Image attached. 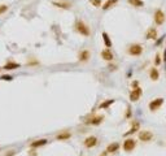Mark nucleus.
<instances>
[{
    "label": "nucleus",
    "instance_id": "f257e3e1",
    "mask_svg": "<svg viewBox=\"0 0 166 156\" xmlns=\"http://www.w3.org/2000/svg\"><path fill=\"white\" fill-rule=\"evenodd\" d=\"M75 30L79 34H82V35H84V37H88L90 34H91L90 28L83 21H81V20H77V22H75Z\"/></svg>",
    "mask_w": 166,
    "mask_h": 156
},
{
    "label": "nucleus",
    "instance_id": "f03ea898",
    "mask_svg": "<svg viewBox=\"0 0 166 156\" xmlns=\"http://www.w3.org/2000/svg\"><path fill=\"white\" fill-rule=\"evenodd\" d=\"M128 52V55L131 56H140L143 54V47L140 44H131L127 49Z\"/></svg>",
    "mask_w": 166,
    "mask_h": 156
},
{
    "label": "nucleus",
    "instance_id": "7ed1b4c3",
    "mask_svg": "<svg viewBox=\"0 0 166 156\" xmlns=\"http://www.w3.org/2000/svg\"><path fill=\"white\" fill-rule=\"evenodd\" d=\"M135 146H136V142H135V139H133V138H128V139H126L125 142H123V150L126 151V152H131L134 148H135Z\"/></svg>",
    "mask_w": 166,
    "mask_h": 156
},
{
    "label": "nucleus",
    "instance_id": "20e7f679",
    "mask_svg": "<svg viewBox=\"0 0 166 156\" xmlns=\"http://www.w3.org/2000/svg\"><path fill=\"white\" fill-rule=\"evenodd\" d=\"M152 138H153V134L149 130H142V132H139V139L142 142H149Z\"/></svg>",
    "mask_w": 166,
    "mask_h": 156
},
{
    "label": "nucleus",
    "instance_id": "39448f33",
    "mask_svg": "<svg viewBox=\"0 0 166 156\" xmlns=\"http://www.w3.org/2000/svg\"><path fill=\"white\" fill-rule=\"evenodd\" d=\"M103 120H104V116H92L90 117L88 120H86V124L87 125H93V126H98L103 122Z\"/></svg>",
    "mask_w": 166,
    "mask_h": 156
},
{
    "label": "nucleus",
    "instance_id": "423d86ee",
    "mask_svg": "<svg viewBox=\"0 0 166 156\" xmlns=\"http://www.w3.org/2000/svg\"><path fill=\"white\" fill-rule=\"evenodd\" d=\"M142 94H143V91H142L140 87H136L134 90H131V92H130V100L131 101H138L139 99H140Z\"/></svg>",
    "mask_w": 166,
    "mask_h": 156
},
{
    "label": "nucleus",
    "instance_id": "0eeeda50",
    "mask_svg": "<svg viewBox=\"0 0 166 156\" xmlns=\"http://www.w3.org/2000/svg\"><path fill=\"white\" fill-rule=\"evenodd\" d=\"M96 143H98V138L91 135V137H87L84 139V147L86 148H92V147L96 146Z\"/></svg>",
    "mask_w": 166,
    "mask_h": 156
},
{
    "label": "nucleus",
    "instance_id": "6e6552de",
    "mask_svg": "<svg viewBox=\"0 0 166 156\" xmlns=\"http://www.w3.org/2000/svg\"><path fill=\"white\" fill-rule=\"evenodd\" d=\"M162 104H163V99H162V98H157V99H154V100H152V101L149 103V109L154 112V111L158 109V108L162 106Z\"/></svg>",
    "mask_w": 166,
    "mask_h": 156
},
{
    "label": "nucleus",
    "instance_id": "1a4fd4ad",
    "mask_svg": "<svg viewBox=\"0 0 166 156\" xmlns=\"http://www.w3.org/2000/svg\"><path fill=\"white\" fill-rule=\"evenodd\" d=\"M154 22L156 25H162L165 22V13L162 11H156L154 12Z\"/></svg>",
    "mask_w": 166,
    "mask_h": 156
},
{
    "label": "nucleus",
    "instance_id": "9d476101",
    "mask_svg": "<svg viewBox=\"0 0 166 156\" xmlns=\"http://www.w3.org/2000/svg\"><path fill=\"white\" fill-rule=\"evenodd\" d=\"M90 56H91L90 51H88V49H83V51H81V52H79V55H78V59H79V61L86 63V61H88Z\"/></svg>",
    "mask_w": 166,
    "mask_h": 156
},
{
    "label": "nucleus",
    "instance_id": "9b49d317",
    "mask_svg": "<svg viewBox=\"0 0 166 156\" xmlns=\"http://www.w3.org/2000/svg\"><path fill=\"white\" fill-rule=\"evenodd\" d=\"M101 57L105 60V61H112L114 56H113V52H112L110 49H104V51L101 52Z\"/></svg>",
    "mask_w": 166,
    "mask_h": 156
},
{
    "label": "nucleus",
    "instance_id": "f8f14e48",
    "mask_svg": "<svg viewBox=\"0 0 166 156\" xmlns=\"http://www.w3.org/2000/svg\"><path fill=\"white\" fill-rule=\"evenodd\" d=\"M53 5H56V7H58V8H63V9H69V8L72 7V3L70 2H53L52 3Z\"/></svg>",
    "mask_w": 166,
    "mask_h": 156
},
{
    "label": "nucleus",
    "instance_id": "ddd939ff",
    "mask_svg": "<svg viewBox=\"0 0 166 156\" xmlns=\"http://www.w3.org/2000/svg\"><path fill=\"white\" fill-rule=\"evenodd\" d=\"M47 144V139L46 138H43V139H38V141H34L30 146L33 147V148H39V147H42V146H46Z\"/></svg>",
    "mask_w": 166,
    "mask_h": 156
},
{
    "label": "nucleus",
    "instance_id": "4468645a",
    "mask_svg": "<svg viewBox=\"0 0 166 156\" xmlns=\"http://www.w3.org/2000/svg\"><path fill=\"white\" fill-rule=\"evenodd\" d=\"M118 148H119V143H117V142L110 143V144L107 147V152H108V153H113V152H116Z\"/></svg>",
    "mask_w": 166,
    "mask_h": 156
},
{
    "label": "nucleus",
    "instance_id": "2eb2a0df",
    "mask_svg": "<svg viewBox=\"0 0 166 156\" xmlns=\"http://www.w3.org/2000/svg\"><path fill=\"white\" fill-rule=\"evenodd\" d=\"M70 137H72V134L69 133V132H63V133H58L56 135V139H58V141H65V139H69Z\"/></svg>",
    "mask_w": 166,
    "mask_h": 156
},
{
    "label": "nucleus",
    "instance_id": "dca6fc26",
    "mask_svg": "<svg viewBox=\"0 0 166 156\" xmlns=\"http://www.w3.org/2000/svg\"><path fill=\"white\" fill-rule=\"evenodd\" d=\"M147 39H157V30L156 29H148L147 31V35H145Z\"/></svg>",
    "mask_w": 166,
    "mask_h": 156
},
{
    "label": "nucleus",
    "instance_id": "f3484780",
    "mask_svg": "<svg viewBox=\"0 0 166 156\" xmlns=\"http://www.w3.org/2000/svg\"><path fill=\"white\" fill-rule=\"evenodd\" d=\"M118 3V0H107L105 3H104V5H103V9L104 11H108L109 8H112L113 5H116Z\"/></svg>",
    "mask_w": 166,
    "mask_h": 156
},
{
    "label": "nucleus",
    "instance_id": "a211bd4d",
    "mask_svg": "<svg viewBox=\"0 0 166 156\" xmlns=\"http://www.w3.org/2000/svg\"><path fill=\"white\" fill-rule=\"evenodd\" d=\"M149 77H151V80H152V81H157V80H158V77H160L158 70H157L156 68H152L151 70H149Z\"/></svg>",
    "mask_w": 166,
    "mask_h": 156
},
{
    "label": "nucleus",
    "instance_id": "6ab92c4d",
    "mask_svg": "<svg viewBox=\"0 0 166 156\" xmlns=\"http://www.w3.org/2000/svg\"><path fill=\"white\" fill-rule=\"evenodd\" d=\"M17 68H20V64H17V63H7L4 65L5 70H13V69H17Z\"/></svg>",
    "mask_w": 166,
    "mask_h": 156
},
{
    "label": "nucleus",
    "instance_id": "aec40b11",
    "mask_svg": "<svg viewBox=\"0 0 166 156\" xmlns=\"http://www.w3.org/2000/svg\"><path fill=\"white\" fill-rule=\"evenodd\" d=\"M139 126H140V125H139V122H135V124L133 125V127H131L127 133H125V137H128V135H131V134H134L135 132H138V130H139Z\"/></svg>",
    "mask_w": 166,
    "mask_h": 156
},
{
    "label": "nucleus",
    "instance_id": "412c9836",
    "mask_svg": "<svg viewBox=\"0 0 166 156\" xmlns=\"http://www.w3.org/2000/svg\"><path fill=\"white\" fill-rule=\"evenodd\" d=\"M114 103V99H109V100H105V101H103L100 106H99V108L100 109H104V108H108V107H110L112 104Z\"/></svg>",
    "mask_w": 166,
    "mask_h": 156
},
{
    "label": "nucleus",
    "instance_id": "4be33fe9",
    "mask_svg": "<svg viewBox=\"0 0 166 156\" xmlns=\"http://www.w3.org/2000/svg\"><path fill=\"white\" fill-rule=\"evenodd\" d=\"M127 2H128V4L134 5V7H136V8L144 5V2H143V0H127Z\"/></svg>",
    "mask_w": 166,
    "mask_h": 156
},
{
    "label": "nucleus",
    "instance_id": "5701e85b",
    "mask_svg": "<svg viewBox=\"0 0 166 156\" xmlns=\"http://www.w3.org/2000/svg\"><path fill=\"white\" fill-rule=\"evenodd\" d=\"M103 39H104V43H105L107 47H112V40L107 33H103Z\"/></svg>",
    "mask_w": 166,
    "mask_h": 156
},
{
    "label": "nucleus",
    "instance_id": "b1692460",
    "mask_svg": "<svg viewBox=\"0 0 166 156\" xmlns=\"http://www.w3.org/2000/svg\"><path fill=\"white\" fill-rule=\"evenodd\" d=\"M90 3H91L93 7H100V5H101V0H90Z\"/></svg>",
    "mask_w": 166,
    "mask_h": 156
},
{
    "label": "nucleus",
    "instance_id": "393cba45",
    "mask_svg": "<svg viewBox=\"0 0 166 156\" xmlns=\"http://www.w3.org/2000/svg\"><path fill=\"white\" fill-rule=\"evenodd\" d=\"M154 64H156V65H160V64H161V56H160V54H157V55H156Z\"/></svg>",
    "mask_w": 166,
    "mask_h": 156
},
{
    "label": "nucleus",
    "instance_id": "a878e982",
    "mask_svg": "<svg viewBox=\"0 0 166 156\" xmlns=\"http://www.w3.org/2000/svg\"><path fill=\"white\" fill-rule=\"evenodd\" d=\"M7 11H8V7L7 5H0V14H3Z\"/></svg>",
    "mask_w": 166,
    "mask_h": 156
},
{
    "label": "nucleus",
    "instance_id": "bb28decb",
    "mask_svg": "<svg viewBox=\"0 0 166 156\" xmlns=\"http://www.w3.org/2000/svg\"><path fill=\"white\" fill-rule=\"evenodd\" d=\"M2 80H7V81H12V80H13V78H12L11 75H3V77H2Z\"/></svg>",
    "mask_w": 166,
    "mask_h": 156
},
{
    "label": "nucleus",
    "instance_id": "cd10ccee",
    "mask_svg": "<svg viewBox=\"0 0 166 156\" xmlns=\"http://www.w3.org/2000/svg\"><path fill=\"white\" fill-rule=\"evenodd\" d=\"M138 83H139V82H136V81H135V82H133V87H134V89H136V87H138Z\"/></svg>",
    "mask_w": 166,
    "mask_h": 156
},
{
    "label": "nucleus",
    "instance_id": "c85d7f7f",
    "mask_svg": "<svg viewBox=\"0 0 166 156\" xmlns=\"http://www.w3.org/2000/svg\"><path fill=\"white\" fill-rule=\"evenodd\" d=\"M107 153H108L107 151H105V152H103V153H101V156H107Z\"/></svg>",
    "mask_w": 166,
    "mask_h": 156
}]
</instances>
